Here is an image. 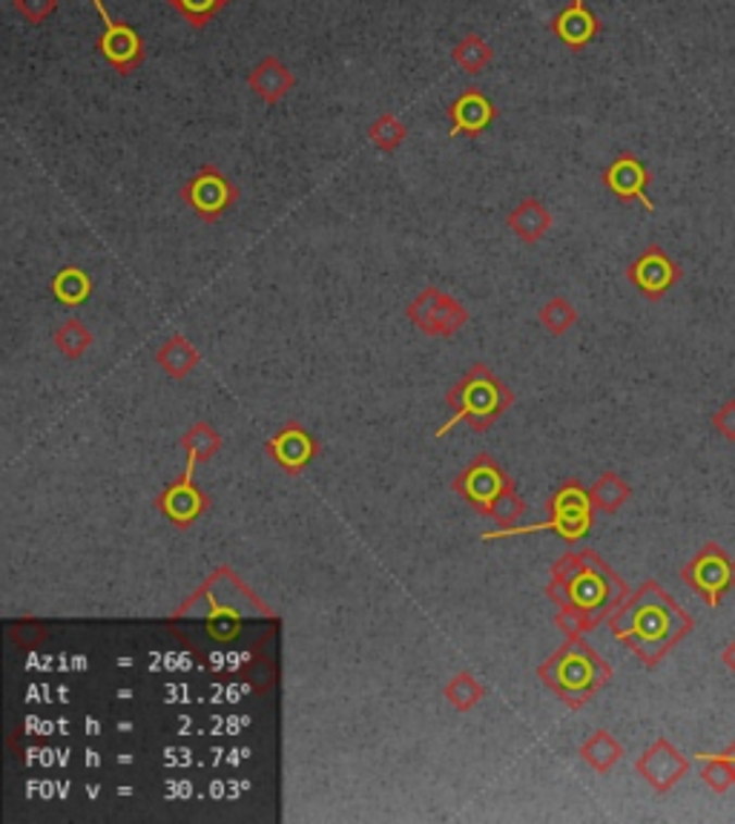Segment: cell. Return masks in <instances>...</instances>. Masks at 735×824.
<instances>
[{"label": "cell", "instance_id": "obj_1", "mask_svg": "<svg viewBox=\"0 0 735 824\" xmlns=\"http://www.w3.org/2000/svg\"><path fill=\"white\" fill-rule=\"evenodd\" d=\"M689 629H693V617L658 584L644 586L635 603H630V609L615 621V633L626 640H635L632 647L638 649L649 664L658 661Z\"/></svg>", "mask_w": 735, "mask_h": 824}, {"label": "cell", "instance_id": "obj_26", "mask_svg": "<svg viewBox=\"0 0 735 824\" xmlns=\"http://www.w3.org/2000/svg\"><path fill=\"white\" fill-rule=\"evenodd\" d=\"M595 503L603 509V512H615L618 505L624 503L626 497H630V488H626V483L621 480V477H615V474H607L603 480L595 486Z\"/></svg>", "mask_w": 735, "mask_h": 824}, {"label": "cell", "instance_id": "obj_19", "mask_svg": "<svg viewBox=\"0 0 735 824\" xmlns=\"http://www.w3.org/2000/svg\"><path fill=\"white\" fill-rule=\"evenodd\" d=\"M164 509L176 523H190L201 512V497L192 491L190 483H184V486L170 488L164 497Z\"/></svg>", "mask_w": 735, "mask_h": 824}, {"label": "cell", "instance_id": "obj_14", "mask_svg": "<svg viewBox=\"0 0 735 824\" xmlns=\"http://www.w3.org/2000/svg\"><path fill=\"white\" fill-rule=\"evenodd\" d=\"M607 675L603 664L595 661L589 652H575V656H569L560 666V678L566 684L569 689H589L595 687L600 678Z\"/></svg>", "mask_w": 735, "mask_h": 824}, {"label": "cell", "instance_id": "obj_12", "mask_svg": "<svg viewBox=\"0 0 735 824\" xmlns=\"http://www.w3.org/2000/svg\"><path fill=\"white\" fill-rule=\"evenodd\" d=\"M506 225L518 233L520 241H526V245H537V241L546 236V230L551 227V213L544 208V201L523 199L518 208L509 213Z\"/></svg>", "mask_w": 735, "mask_h": 824}, {"label": "cell", "instance_id": "obj_11", "mask_svg": "<svg viewBox=\"0 0 735 824\" xmlns=\"http://www.w3.org/2000/svg\"><path fill=\"white\" fill-rule=\"evenodd\" d=\"M687 767L689 761L684 759L667 738L656 741V745L644 752V759L638 761V770L647 776V782L656 787V790H670V787L687 773Z\"/></svg>", "mask_w": 735, "mask_h": 824}, {"label": "cell", "instance_id": "obj_5", "mask_svg": "<svg viewBox=\"0 0 735 824\" xmlns=\"http://www.w3.org/2000/svg\"><path fill=\"white\" fill-rule=\"evenodd\" d=\"M408 316L414 320L416 328H423L432 337H451L469 322V313L454 297H448L437 288H425L420 297L411 302Z\"/></svg>", "mask_w": 735, "mask_h": 824}, {"label": "cell", "instance_id": "obj_23", "mask_svg": "<svg viewBox=\"0 0 735 824\" xmlns=\"http://www.w3.org/2000/svg\"><path fill=\"white\" fill-rule=\"evenodd\" d=\"M584 759L589 761L591 767L609 770L621 759V745L609 733H595L584 745Z\"/></svg>", "mask_w": 735, "mask_h": 824}, {"label": "cell", "instance_id": "obj_13", "mask_svg": "<svg viewBox=\"0 0 735 824\" xmlns=\"http://www.w3.org/2000/svg\"><path fill=\"white\" fill-rule=\"evenodd\" d=\"M451 61H454V66H460L465 75L477 78V75H483L488 66L495 64V47H491L483 35L469 33L454 43Z\"/></svg>", "mask_w": 735, "mask_h": 824}, {"label": "cell", "instance_id": "obj_20", "mask_svg": "<svg viewBox=\"0 0 735 824\" xmlns=\"http://www.w3.org/2000/svg\"><path fill=\"white\" fill-rule=\"evenodd\" d=\"M159 362L170 371V374L182 376V374H187L196 362H199V353L192 351V345L187 342V339L176 337V339H170V342L161 348Z\"/></svg>", "mask_w": 735, "mask_h": 824}, {"label": "cell", "instance_id": "obj_16", "mask_svg": "<svg viewBox=\"0 0 735 824\" xmlns=\"http://www.w3.org/2000/svg\"><path fill=\"white\" fill-rule=\"evenodd\" d=\"M368 138H371V145H374L376 150L397 152L402 145H406V138H408L406 121H400L391 113L376 115V118L368 124Z\"/></svg>", "mask_w": 735, "mask_h": 824}, {"label": "cell", "instance_id": "obj_8", "mask_svg": "<svg viewBox=\"0 0 735 824\" xmlns=\"http://www.w3.org/2000/svg\"><path fill=\"white\" fill-rule=\"evenodd\" d=\"M603 24L600 17L586 7V0H569L566 7L560 9L558 15L551 17V33L555 38L563 40L572 52H581L598 38Z\"/></svg>", "mask_w": 735, "mask_h": 824}, {"label": "cell", "instance_id": "obj_28", "mask_svg": "<svg viewBox=\"0 0 735 824\" xmlns=\"http://www.w3.org/2000/svg\"><path fill=\"white\" fill-rule=\"evenodd\" d=\"M712 428H715L721 437L735 440V400L727 402L724 409L715 411V416H712Z\"/></svg>", "mask_w": 735, "mask_h": 824}, {"label": "cell", "instance_id": "obj_21", "mask_svg": "<svg viewBox=\"0 0 735 824\" xmlns=\"http://www.w3.org/2000/svg\"><path fill=\"white\" fill-rule=\"evenodd\" d=\"M500 477H497V472L491 469V465H477V469H472L469 472V477H465L463 488H465V495L472 497V500H477V503H491V497L500 491Z\"/></svg>", "mask_w": 735, "mask_h": 824}, {"label": "cell", "instance_id": "obj_15", "mask_svg": "<svg viewBox=\"0 0 735 824\" xmlns=\"http://www.w3.org/2000/svg\"><path fill=\"white\" fill-rule=\"evenodd\" d=\"M52 294L61 304H84L87 297L92 294V279L87 276V271H80L75 264L70 267H61L52 279Z\"/></svg>", "mask_w": 735, "mask_h": 824}, {"label": "cell", "instance_id": "obj_7", "mask_svg": "<svg viewBox=\"0 0 735 824\" xmlns=\"http://www.w3.org/2000/svg\"><path fill=\"white\" fill-rule=\"evenodd\" d=\"M630 282L649 299H661L678 282V264L672 262L661 248H647L626 271Z\"/></svg>", "mask_w": 735, "mask_h": 824}, {"label": "cell", "instance_id": "obj_24", "mask_svg": "<svg viewBox=\"0 0 735 824\" xmlns=\"http://www.w3.org/2000/svg\"><path fill=\"white\" fill-rule=\"evenodd\" d=\"M577 313L575 308L566 302L563 297H555L540 308V322H544V328L551 330V334H563L575 325Z\"/></svg>", "mask_w": 735, "mask_h": 824}, {"label": "cell", "instance_id": "obj_25", "mask_svg": "<svg viewBox=\"0 0 735 824\" xmlns=\"http://www.w3.org/2000/svg\"><path fill=\"white\" fill-rule=\"evenodd\" d=\"M55 342L66 357H80V353L87 351V345L92 342V337H89V330L78 320H70L58 328Z\"/></svg>", "mask_w": 735, "mask_h": 824}, {"label": "cell", "instance_id": "obj_18", "mask_svg": "<svg viewBox=\"0 0 735 824\" xmlns=\"http://www.w3.org/2000/svg\"><path fill=\"white\" fill-rule=\"evenodd\" d=\"M276 457H279L282 465L288 469H299V465L308 463V457L313 454V442L308 440V434L299 432V428H290L276 440Z\"/></svg>", "mask_w": 735, "mask_h": 824}, {"label": "cell", "instance_id": "obj_17", "mask_svg": "<svg viewBox=\"0 0 735 824\" xmlns=\"http://www.w3.org/2000/svg\"><path fill=\"white\" fill-rule=\"evenodd\" d=\"M167 3L176 9L178 17H184V24L190 26V29H204V26L216 21L219 12L231 0H167Z\"/></svg>", "mask_w": 735, "mask_h": 824}, {"label": "cell", "instance_id": "obj_29", "mask_svg": "<svg viewBox=\"0 0 735 824\" xmlns=\"http://www.w3.org/2000/svg\"><path fill=\"white\" fill-rule=\"evenodd\" d=\"M721 661H724V666H727L730 673H735V640L730 644L727 649H724V656H721Z\"/></svg>", "mask_w": 735, "mask_h": 824}, {"label": "cell", "instance_id": "obj_27", "mask_svg": "<svg viewBox=\"0 0 735 824\" xmlns=\"http://www.w3.org/2000/svg\"><path fill=\"white\" fill-rule=\"evenodd\" d=\"M15 3V12L24 17L29 26L47 24V17H52L58 12V0H12Z\"/></svg>", "mask_w": 735, "mask_h": 824}, {"label": "cell", "instance_id": "obj_2", "mask_svg": "<svg viewBox=\"0 0 735 824\" xmlns=\"http://www.w3.org/2000/svg\"><path fill=\"white\" fill-rule=\"evenodd\" d=\"M92 9H96L101 24H104V33L98 35L96 43L98 52H101V58H104L107 64H110L121 78H129V75L138 73L141 64H145V40H141V35H138L133 26L124 24V21H115V17L107 12L104 0H92Z\"/></svg>", "mask_w": 735, "mask_h": 824}, {"label": "cell", "instance_id": "obj_3", "mask_svg": "<svg viewBox=\"0 0 735 824\" xmlns=\"http://www.w3.org/2000/svg\"><path fill=\"white\" fill-rule=\"evenodd\" d=\"M684 580L715 609L721 603V598L735 586V561L721 546L707 544L684 566Z\"/></svg>", "mask_w": 735, "mask_h": 824}, {"label": "cell", "instance_id": "obj_10", "mask_svg": "<svg viewBox=\"0 0 735 824\" xmlns=\"http://www.w3.org/2000/svg\"><path fill=\"white\" fill-rule=\"evenodd\" d=\"M248 87L257 98H262L264 104H279L294 92L296 75L290 73V66L276 55H264L248 75Z\"/></svg>", "mask_w": 735, "mask_h": 824}, {"label": "cell", "instance_id": "obj_22", "mask_svg": "<svg viewBox=\"0 0 735 824\" xmlns=\"http://www.w3.org/2000/svg\"><path fill=\"white\" fill-rule=\"evenodd\" d=\"M698 764H701V778L715 792H724L735 785V770L721 756H712V752H703L701 756L698 752Z\"/></svg>", "mask_w": 735, "mask_h": 824}, {"label": "cell", "instance_id": "obj_6", "mask_svg": "<svg viewBox=\"0 0 735 824\" xmlns=\"http://www.w3.org/2000/svg\"><path fill=\"white\" fill-rule=\"evenodd\" d=\"M500 110L491 98L477 87L463 89L460 96L448 104V118H451V136H483L497 121Z\"/></svg>", "mask_w": 735, "mask_h": 824}, {"label": "cell", "instance_id": "obj_30", "mask_svg": "<svg viewBox=\"0 0 735 824\" xmlns=\"http://www.w3.org/2000/svg\"><path fill=\"white\" fill-rule=\"evenodd\" d=\"M719 756H721V759H724V761H730V767H733V770H735V745H733V747H730V750H727V752H719Z\"/></svg>", "mask_w": 735, "mask_h": 824}, {"label": "cell", "instance_id": "obj_9", "mask_svg": "<svg viewBox=\"0 0 735 824\" xmlns=\"http://www.w3.org/2000/svg\"><path fill=\"white\" fill-rule=\"evenodd\" d=\"M603 185L615 192L621 201H640L649 213L656 210V204H652L647 196V167H644V161H640L638 155H632V152H621V155L603 170Z\"/></svg>", "mask_w": 735, "mask_h": 824}, {"label": "cell", "instance_id": "obj_4", "mask_svg": "<svg viewBox=\"0 0 735 824\" xmlns=\"http://www.w3.org/2000/svg\"><path fill=\"white\" fill-rule=\"evenodd\" d=\"M182 199L196 210L201 222H219L227 208L239 201V187L224 176L216 164H204L196 176L182 187Z\"/></svg>", "mask_w": 735, "mask_h": 824}]
</instances>
